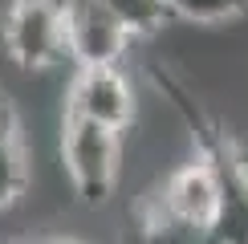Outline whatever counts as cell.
<instances>
[{"instance_id":"obj_1","label":"cell","mask_w":248,"mask_h":244,"mask_svg":"<svg viewBox=\"0 0 248 244\" xmlns=\"http://www.w3.org/2000/svg\"><path fill=\"white\" fill-rule=\"evenodd\" d=\"M139 220L151 240H212L220 224V175L212 159L200 155L171 171L139 203Z\"/></svg>"},{"instance_id":"obj_2","label":"cell","mask_w":248,"mask_h":244,"mask_svg":"<svg viewBox=\"0 0 248 244\" xmlns=\"http://www.w3.org/2000/svg\"><path fill=\"white\" fill-rule=\"evenodd\" d=\"M122 130L102 126L94 118L65 114L61 118V163L81 203H106L118 187V159H122Z\"/></svg>"},{"instance_id":"obj_3","label":"cell","mask_w":248,"mask_h":244,"mask_svg":"<svg viewBox=\"0 0 248 244\" xmlns=\"http://www.w3.org/2000/svg\"><path fill=\"white\" fill-rule=\"evenodd\" d=\"M0 45L20 69H53L69 61L65 4L61 0H4Z\"/></svg>"},{"instance_id":"obj_4","label":"cell","mask_w":248,"mask_h":244,"mask_svg":"<svg viewBox=\"0 0 248 244\" xmlns=\"http://www.w3.org/2000/svg\"><path fill=\"white\" fill-rule=\"evenodd\" d=\"M200 155H208L220 175V224L212 244H248V159L228 130H203Z\"/></svg>"},{"instance_id":"obj_5","label":"cell","mask_w":248,"mask_h":244,"mask_svg":"<svg viewBox=\"0 0 248 244\" xmlns=\"http://www.w3.org/2000/svg\"><path fill=\"white\" fill-rule=\"evenodd\" d=\"M65 4L69 61L81 65H118L130 49V29L102 0H61Z\"/></svg>"},{"instance_id":"obj_6","label":"cell","mask_w":248,"mask_h":244,"mask_svg":"<svg viewBox=\"0 0 248 244\" xmlns=\"http://www.w3.org/2000/svg\"><path fill=\"white\" fill-rule=\"evenodd\" d=\"M65 114L126 130L134 122V86L118 65H81L65 90Z\"/></svg>"},{"instance_id":"obj_7","label":"cell","mask_w":248,"mask_h":244,"mask_svg":"<svg viewBox=\"0 0 248 244\" xmlns=\"http://www.w3.org/2000/svg\"><path fill=\"white\" fill-rule=\"evenodd\" d=\"M29 191V155L20 138V122L4 98H0V212Z\"/></svg>"},{"instance_id":"obj_8","label":"cell","mask_w":248,"mask_h":244,"mask_svg":"<svg viewBox=\"0 0 248 244\" xmlns=\"http://www.w3.org/2000/svg\"><path fill=\"white\" fill-rule=\"evenodd\" d=\"M102 4L130 29V37H151L171 20L167 0H102Z\"/></svg>"},{"instance_id":"obj_9","label":"cell","mask_w":248,"mask_h":244,"mask_svg":"<svg viewBox=\"0 0 248 244\" xmlns=\"http://www.w3.org/2000/svg\"><path fill=\"white\" fill-rule=\"evenodd\" d=\"M167 8L187 25H228L248 13V0H167Z\"/></svg>"},{"instance_id":"obj_10","label":"cell","mask_w":248,"mask_h":244,"mask_svg":"<svg viewBox=\"0 0 248 244\" xmlns=\"http://www.w3.org/2000/svg\"><path fill=\"white\" fill-rule=\"evenodd\" d=\"M45 244H81V240H45Z\"/></svg>"}]
</instances>
